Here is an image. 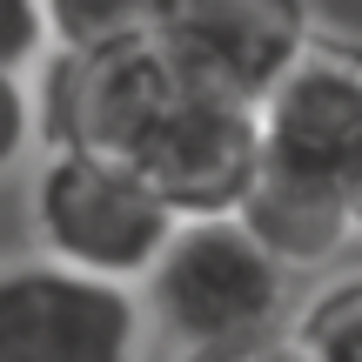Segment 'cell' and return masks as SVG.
Listing matches in <instances>:
<instances>
[{"mask_svg": "<svg viewBox=\"0 0 362 362\" xmlns=\"http://www.w3.org/2000/svg\"><path fill=\"white\" fill-rule=\"evenodd\" d=\"M27 208H34V242L47 262L121 288H141L181 228V215L128 161L81 155V148H47Z\"/></svg>", "mask_w": 362, "mask_h": 362, "instance_id": "1", "label": "cell"}, {"mask_svg": "<svg viewBox=\"0 0 362 362\" xmlns=\"http://www.w3.org/2000/svg\"><path fill=\"white\" fill-rule=\"evenodd\" d=\"M141 309L155 329L188 349H228L288 329V269L242 228V221H181L141 282Z\"/></svg>", "mask_w": 362, "mask_h": 362, "instance_id": "2", "label": "cell"}, {"mask_svg": "<svg viewBox=\"0 0 362 362\" xmlns=\"http://www.w3.org/2000/svg\"><path fill=\"white\" fill-rule=\"evenodd\" d=\"M181 94H188V81L175 74V61L155 40L148 47H115V54H47L40 88H34L40 141L134 161Z\"/></svg>", "mask_w": 362, "mask_h": 362, "instance_id": "3", "label": "cell"}, {"mask_svg": "<svg viewBox=\"0 0 362 362\" xmlns=\"http://www.w3.org/2000/svg\"><path fill=\"white\" fill-rule=\"evenodd\" d=\"M315 34L322 27L309 0H161L155 47L188 88L262 115L269 88L296 67V54Z\"/></svg>", "mask_w": 362, "mask_h": 362, "instance_id": "4", "label": "cell"}, {"mask_svg": "<svg viewBox=\"0 0 362 362\" xmlns=\"http://www.w3.org/2000/svg\"><path fill=\"white\" fill-rule=\"evenodd\" d=\"M148 309L134 288L47 255L0 269V362H141Z\"/></svg>", "mask_w": 362, "mask_h": 362, "instance_id": "5", "label": "cell"}, {"mask_svg": "<svg viewBox=\"0 0 362 362\" xmlns=\"http://www.w3.org/2000/svg\"><path fill=\"white\" fill-rule=\"evenodd\" d=\"M128 168L181 221H228V215H242L248 188L262 175V115L188 88Z\"/></svg>", "mask_w": 362, "mask_h": 362, "instance_id": "6", "label": "cell"}, {"mask_svg": "<svg viewBox=\"0 0 362 362\" xmlns=\"http://www.w3.org/2000/svg\"><path fill=\"white\" fill-rule=\"evenodd\" d=\"M362 155V40L315 34L262 101V161L342 181Z\"/></svg>", "mask_w": 362, "mask_h": 362, "instance_id": "7", "label": "cell"}, {"mask_svg": "<svg viewBox=\"0 0 362 362\" xmlns=\"http://www.w3.org/2000/svg\"><path fill=\"white\" fill-rule=\"evenodd\" d=\"M235 221H242L282 269H322L356 235L342 181L302 175V168H275V161H262V175H255V188H248V202H242Z\"/></svg>", "mask_w": 362, "mask_h": 362, "instance_id": "8", "label": "cell"}, {"mask_svg": "<svg viewBox=\"0 0 362 362\" xmlns=\"http://www.w3.org/2000/svg\"><path fill=\"white\" fill-rule=\"evenodd\" d=\"M54 54H115L148 47L161 27V0H40Z\"/></svg>", "mask_w": 362, "mask_h": 362, "instance_id": "9", "label": "cell"}, {"mask_svg": "<svg viewBox=\"0 0 362 362\" xmlns=\"http://www.w3.org/2000/svg\"><path fill=\"white\" fill-rule=\"evenodd\" d=\"M288 336L302 342V356H309V362H362V275L322 282L296 309Z\"/></svg>", "mask_w": 362, "mask_h": 362, "instance_id": "10", "label": "cell"}, {"mask_svg": "<svg viewBox=\"0 0 362 362\" xmlns=\"http://www.w3.org/2000/svg\"><path fill=\"white\" fill-rule=\"evenodd\" d=\"M54 40H47V7L40 0H0V67L27 74L34 61H47Z\"/></svg>", "mask_w": 362, "mask_h": 362, "instance_id": "11", "label": "cell"}, {"mask_svg": "<svg viewBox=\"0 0 362 362\" xmlns=\"http://www.w3.org/2000/svg\"><path fill=\"white\" fill-rule=\"evenodd\" d=\"M34 141H40V107H34V88H27V74L0 67V175H7V168H13V161H21Z\"/></svg>", "mask_w": 362, "mask_h": 362, "instance_id": "12", "label": "cell"}, {"mask_svg": "<svg viewBox=\"0 0 362 362\" xmlns=\"http://www.w3.org/2000/svg\"><path fill=\"white\" fill-rule=\"evenodd\" d=\"M181 362H309V356H302V342L288 336V329H275V336L228 342V349H188Z\"/></svg>", "mask_w": 362, "mask_h": 362, "instance_id": "13", "label": "cell"}, {"mask_svg": "<svg viewBox=\"0 0 362 362\" xmlns=\"http://www.w3.org/2000/svg\"><path fill=\"white\" fill-rule=\"evenodd\" d=\"M342 194H349V221H356V235H362V155H356V168L342 175Z\"/></svg>", "mask_w": 362, "mask_h": 362, "instance_id": "14", "label": "cell"}]
</instances>
